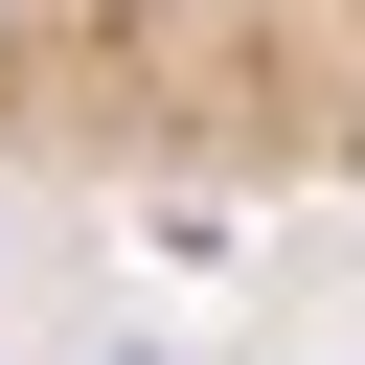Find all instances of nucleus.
Returning <instances> with one entry per match:
<instances>
[{
    "instance_id": "f257e3e1",
    "label": "nucleus",
    "mask_w": 365,
    "mask_h": 365,
    "mask_svg": "<svg viewBox=\"0 0 365 365\" xmlns=\"http://www.w3.org/2000/svg\"><path fill=\"white\" fill-rule=\"evenodd\" d=\"M0 228L160 274L114 365H365V0H0Z\"/></svg>"
}]
</instances>
